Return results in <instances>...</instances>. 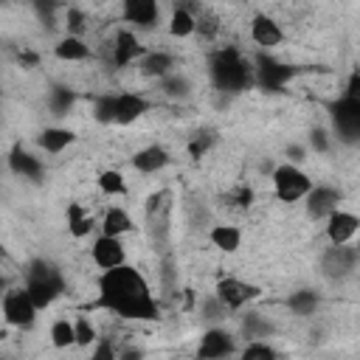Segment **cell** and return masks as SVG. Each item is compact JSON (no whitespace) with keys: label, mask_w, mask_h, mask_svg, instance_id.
Here are the masks:
<instances>
[{"label":"cell","mask_w":360,"mask_h":360,"mask_svg":"<svg viewBox=\"0 0 360 360\" xmlns=\"http://www.w3.org/2000/svg\"><path fill=\"white\" fill-rule=\"evenodd\" d=\"M93 307L115 312L127 321H155L158 318V301L152 295L149 281L129 264L104 270L98 278V295Z\"/></svg>","instance_id":"6da1fadb"},{"label":"cell","mask_w":360,"mask_h":360,"mask_svg":"<svg viewBox=\"0 0 360 360\" xmlns=\"http://www.w3.org/2000/svg\"><path fill=\"white\" fill-rule=\"evenodd\" d=\"M208 73L217 90L222 93H242L253 82V68L236 48H219L208 59Z\"/></svg>","instance_id":"7a4b0ae2"},{"label":"cell","mask_w":360,"mask_h":360,"mask_svg":"<svg viewBox=\"0 0 360 360\" xmlns=\"http://www.w3.org/2000/svg\"><path fill=\"white\" fill-rule=\"evenodd\" d=\"M172 191L160 188L146 200V211H143V228H146V239L152 245L155 253H169V236H172Z\"/></svg>","instance_id":"3957f363"},{"label":"cell","mask_w":360,"mask_h":360,"mask_svg":"<svg viewBox=\"0 0 360 360\" xmlns=\"http://www.w3.org/2000/svg\"><path fill=\"white\" fill-rule=\"evenodd\" d=\"M65 290V278L62 273L45 262V259H34L25 270V292L31 298V304L37 309H45L53 304V298H59V292Z\"/></svg>","instance_id":"277c9868"},{"label":"cell","mask_w":360,"mask_h":360,"mask_svg":"<svg viewBox=\"0 0 360 360\" xmlns=\"http://www.w3.org/2000/svg\"><path fill=\"white\" fill-rule=\"evenodd\" d=\"M312 186L315 183L309 180V174H304L292 163H281L273 169V191L281 202H295V200L307 197L312 191Z\"/></svg>","instance_id":"5b68a950"},{"label":"cell","mask_w":360,"mask_h":360,"mask_svg":"<svg viewBox=\"0 0 360 360\" xmlns=\"http://www.w3.org/2000/svg\"><path fill=\"white\" fill-rule=\"evenodd\" d=\"M0 309H3V318L20 329H28L37 321V307L31 304L25 287H8L0 298Z\"/></svg>","instance_id":"8992f818"},{"label":"cell","mask_w":360,"mask_h":360,"mask_svg":"<svg viewBox=\"0 0 360 360\" xmlns=\"http://www.w3.org/2000/svg\"><path fill=\"white\" fill-rule=\"evenodd\" d=\"M332 121L335 129L346 143H354L360 135V98L357 96H340L332 104Z\"/></svg>","instance_id":"52a82bcc"},{"label":"cell","mask_w":360,"mask_h":360,"mask_svg":"<svg viewBox=\"0 0 360 360\" xmlns=\"http://www.w3.org/2000/svg\"><path fill=\"white\" fill-rule=\"evenodd\" d=\"M357 248L354 245H332L326 248V253L321 256V270L329 278H346L352 276V270L357 267Z\"/></svg>","instance_id":"ba28073f"},{"label":"cell","mask_w":360,"mask_h":360,"mask_svg":"<svg viewBox=\"0 0 360 360\" xmlns=\"http://www.w3.org/2000/svg\"><path fill=\"white\" fill-rule=\"evenodd\" d=\"M292 76H295V68H292V65H284V62H278V59H270L267 53L256 56L253 79H256L259 84H264V87H270V90H278V87H284Z\"/></svg>","instance_id":"9c48e42d"},{"label":"cell","mask_w":360,"mask_h":360,"mask_svg":"<svg viewBox=\"0 0 360 360\" xmlns=\"http://www.w3.org/2000/svg\"><path fill=\"white\" fill-rule=\"evenodd\" d=\"M256 295H259V287H253L248 281H239V278H219L217 281V292H214V298L225 309H242Z\"/></svg>","instance_id":"30bf717a"},{"label":"cell","mask_w":360,"mask_h":360,"mask_svg":"<svg viewBox=\"0 0 360 360\" xmlns=\"http://www.w3.org/2000/svg\"><path fill=\"white\" fill-rule=\"evenodd\" d=\"M233 354V335L219 329V326H211L200 335V343H197V360H222Z\"/></svg>","instance_id":"8fae6325"},{"label":"cell","mask_w":360,"mask_h":360,"mask_svg":"<svg viewBox=\"0 0 360 360\" xmlns=\"http://www.w3.org/2000/svg\"><path fill=\"white\" fill-rule=\"evenodd\" d=\"M357 228H360V219H357L352 211L335 208V211L326 217V236H329L332 245H352Z\"/></svg>","instance_id":"7c38bea8"},{"label":"cell","mask_w":360,"mask_h":360,"mask_svg":"<svg viewBox=\"0 0 360 360\" xmlns=\"http://www.w3.org/2000/svg\"><path fill=\"white\" fill-rule=\"evenodd\" d=\"M90 256H93L96 267H101V273H104V270H112V267H121L124 259H127L121 239H115V236H104V233L93 242Z\"/></svg>","instance_id":"4fadbf2b"},{"label":"cell","mask_w":360,"mask_h":360,"mask_svg":"<svg viewBox=\"0 0 360 360\" xmlns=\"http://www.w3.org/2000/svg\"><path fill=\"white\" fill-rule=\"evenodd\" d=\"M143 53H146V48L141 45V39H138L132 31L121 28V31L115 34V39H112V65H115V68H127V65H132L135 59H141Z\"/></svg>","instance_id":"5bb4252c"},{"label":"cell","mask_w":360,"mask_h":360,"mask_svg":"<svg viewBox=\"0 0 360 360\" xmlns=\"http://www.w3.org/2000/svg\"><path fill=\"white\" fill-rule=\"evenodd\" d=\"M121 14L127 22H135L138 28H152L160 17V6L155 0H127L121 6Z\"/></svg>","instance_id":"9a60e30c"},{"label":"cell","mask_w":360,"mask_h":360,"mask_svg":"<svg viewBox=\"0 0 360 360\" xmlns=\"http://www.w3.org/2000/svg\"><path fill=\"white\" fill-rule=\"evenodd\" d=\"M250 39H253L256 45H262V48H276V45H281L284 31H281V25H278L273 17L256 14V17L250 20Z\"/></svg>","instance_id":"2e32d148"},{"label":"cell","mask_w":360,"mask_h":360,"mask_svg":"<svg viewBox=\"0 0 360 360\" xmlns=\"http://www.w3.org/2000/svg\"><path fill=\"white\" fill-rule=\"evenodd\" d=\"M340 202V191L329 188V186H312V191L307 194V214L309 217H329Z\"/></svg>","instance_id":"e0dca14e"},{"label":"cell","mask_w":360,"mask_h":360,"mask_svg":"<svg viewBox=\"0 0 360 360\" xmlns=\"http://www.w3.org/2000/svg\"><path fill=\"white\" fill-rule=\"evenodd\" d=\"M149 110V101L141 93H118L115 96V124H132Z\"/></svg>","instance_id":"ac0fdd59"},{"label":"cell","mask_w":360,"mask_h":360,"mask_svg":"<svg viewBox=\"0 0 360 360\" xmlns=\"http://www.w3.org/2000/svg\"><path fill=\"white\" fill-rule=\"evenodd\" d=\"M169 152L163 149V146H158V143H152V146H143V149H138L135 155H132V166L141 172V174H155V172H160L163 166H169Z\"/></svg>","instance_id":"d6986e66"},{"label":"cell","mask_w":360,"mask_h":360,"mask_svg":"<svg viewBox=\"0 0 360 360\" xmlns=\"http://www.w3.org/2000/svg\"><path fill=\"white\" fill-rule=\"evenodd\" d=\"M8 169H11L17 177H25V180H39V177H42V163H39V158H34L31 152H25L20 143L8 152Z\"/></svg>","instance_id":"ffe728a7"},{"label":"cell","mask_w":360,"mask_h":360,"mask_svg":"<svg viewBox=\"0 0 360 360\" xmlns=\"http://www.w3.org/2000/svg\"><path fill=\"white\" fill-rule=\"evenodd\" d=\"M174 68V56L166 51H149L141 56V73L149 79H166Z\"/></svg>","instance_id":"44dd1931"},{"label":"cell","mask_w":360,"mask_h":360,"mask_svg":"<svg viewBox=\"0 0 360 360\" xmlns=\"http://www.w3.org/2000/svg\"><path fill=\"white\" fill-rule=\"evenodd\" d=\"M73 141H76V135H73L70 129H65V127H45V129L37 135L39 149H45L48 155H59V152L68 149Z\"/></svg>","instance_id":"7402d4cb"},{"label":"cell","mask_w":360,"mask_h":360,"mask_svg":"<svg viewBox=\"0 0 360 360\" xmlns=\"http://www.w3.org/2000/svg\"><path fill=\"white\" fill-rule=\"evenodd\" d=\"M53 56L62 62H84L90 59V45L82 37H62L53 45Z\"/></svg>","instance_id":"603a6c76"},{"label":"cell","mask_w":360,"mask_h":360,"mask_svg":"<svg viewBox=\"0 0 360 360\" xmlns=\"http://www.w3.org/2000/svg\"><path fill=\"white\" fill-rule=\"evenodd\" d=\"M208 239H211L214 248H219V250H225V253H233V250H239V245H242V231L233 228V225H214L211 233H208Z\"/></svg>","instance_id":"cb8c5ba5"},{"label":"cell","mask_w":360,"mask_h":360,"mask_svg":"<svg viewBox=\"0 0 360 360\" xmlns=\"http://www.w3.org/2000/svg\"><path fill=\"white\" fill-rule=\"evenodd\" d=\"M127 231H132V219L124 208H107L104 219H101V233L104 236H124Z\"/></svg>","instance_id":"d4e9b609"},{"label":"cell","mask_w":360,"mask_h":360,"mask_svg":"<svg viewBox=\"0 0 360 360\" xmlns=\"http://www.w3.org/2000/svg\"><path fill=\"white\" fill-rule=\"evenodd\" d=\"M194 31H197V17L186 6H177L172 11V17H169V34L183 39V37H191Z\"/></svg>","instance_id":"484cf974"},{"label":"cell","mask_w":360,"mask_h":360,"mask_svg":"<svg viewBox=\"0 0 360 360\" xmlns=\"http://www.w3.org/2000/svg\"><path fill=\"white\" fill-rule=\"evenodd\" d=\"M90 231H93V217H90L79 202H70V205H68V233L76 236V239H82V236H87Z\"/></svg>","instance_id":"4316f807"},{"label":"cell","mask_w":360,"mask_h":360,"mask_svg":"<svg viewBox=\"0 0 360 360\" xmlns=\"http://www.w3.org/2000/svg\"><path fill=\"white\" fill-rule=\"evenodd\" d=\"M158 267H160V270H158V276H160V290H163V295H166V298L177 295V264H174L172 250L160 256Z\"/></svg>","instance_id":"83f0119b"},{"label":"cell","mask_w":360,"mask_h":360,"mask_svg":"<svg viewBox=\"0 0 360 360\" xmlns=\"http://www.w3.org/2000/svg\"><path fill=\"white\" fill-rule=\"evenodd\" d=\"M98 188L107 194V197H115V194H127V180L121 172L115 169H107L98 174Z\"/></svg>","instance_id":"f1b7e54d"},{"label":"cell","mask_w":360,"mask_h":360,"mask_svg":"<svg viewBox=\"0 0 360 360\" xmlns=\"http://www.w3.org/2000/svg\"><path fill=\"white\" fill-rule=\"evenodd\" d=\"M315 307H318V295L312 290H298L290 295V309L295 315H309V312H315Z\"/></svg>","instance_id":"f546056e"},{"label":"cell","mask_w":360,"mask_h":360,"mask_svg":"<svg viewBox=\"0 0 360 360\" xmlns=\"http://www.w3.org/2000/svg\"><path fill=\"white\" fill-rule=\"evenodd\" d=\"M51 343H53L56 349H68V346H73V323H70L68 318L53 321V326H51Z\"/></svg>","instance_id":"4dcf8cb0"},{"label":"cell","mask_w":360,"mask_h":360,"mask_svg":"<svg viewBox=\"0 0 360 360\" xmlns=\"http://www.w3.org/2000/svg\"><path fill=\"white\" fill-rule=\"evenodd\" d=\"M93 118L98 124H115V96H98L93 104Z\"/></svg>","instance_id":"1f68e13d"},{"label":"cell","mask_w":360,"mask_h":360,"mask_svg":"<svg viewBox=\"0 0 360 360\" xmlns=\"http://www.w3.org/2000/svg\"><path fill=\"white\" fill-rule=\"evenodd\" d=\"M239 360H278V354H276L273 346H267V343H262V340H250V343L242 349Z\"/></svg>","instance_id":"d6a6232c"},{"label":"cell","mask_w":360,"mask_h":360,"mask_svg":"<svg viewBox=\"0 0 360 360\" xmlns=\"http://www.w3.org/2000/svg\"><path fill=\"white\" fill-rule=\"evenodd\" d=\"M96 326L87 321V318H79V321H73V343L76 346H90V343H96Z\"/></svg>","instance_id":"836d02e7"},{"label":"cell","mask_w":360,"mask_h":360,"mask_svg":"<svg viewBox=\"0 0 360 360\" xmlns=\"http://www.w3.org/2000/svg\"><path fill=\"white\" fill-rule=\"evenodd\" d=\"M70 107H73V90H68V87H53V90H51V110H53L56 115H65Z\"/></svg>","instance_id":"e575fe53"},{"label":"cell","mask_w":360,"mask_h":360,"mask_svg":"<svg viewBox=\"0 0 360 360\" xmlns=\"http://www.w3.org/2000/svg\"><path fill=\"white\" fill-rule=\"evenodd\" d=\"M160 90L166 96H172V98H180V96L188 93V82L183 76H177V73H169L166 79H160Z\"/></svg>","instance_id":"d590c367"},{"label":"cell","mask_w":360,"mask_h":360,"mask_svg":"<svg viewBox=\"0 0 360 360\" xmlns=\"http://www.w3.org/2000/svg\"><path fill=\"white\" fill-rule=\"evenodd\" d=\"M242 329H245V335H248V338H264V335L270 332V323H267V321H262V315H259V312H250V315H245Z\"/></svg>","instance_id":"8d00e7d4"},{"label":"cell","mask_w":360,"mask_h":360,"mask_svg":"<svg viewBox=\"0 0 360 360\" xmlns=\"http://www.w3.org/2000/svg\"><path fill=\"white\" fill-rule=\"evenodd\" d=\"M115 357H118V349H115V343H112L110 338H96L90 360H115Z\"/></svg>","instance_id":"74e56055"},{"label":"cell","mask_w":360,"mask_h":360,"mask_svg":"<svg viewBox=\"0 0 360 360\" xmlns=\"http://www.w3.org/2000/svg\"><path fill=\"white\" fill-rule=\"evenodd\" d=\"M65 25H68V37H79L84 31V11L82 8H68L65 11Z\"/></svg>","instance_id":"f35d334b"},{"label":"cell","mask_w":360,"mask_h":360,"mask_svg":"<svg viewBox=\"0 0 360 360\" xmlns=\"http://www.w3.org/2000/svg\"><path fill=\"white\" fill-rule=\"evenodd\" d=\"M211 135H197V138H191V143H188V155L194 158V160H200L205 152H208V146H211Z\"/></svg>","instance_id":"ab89813d"},{"label":"cell","mask_w":360,"mask_h":360,"mask_svg":"<svg viewBox=\"0 0 360 360\" xmlns=\"http://www.w3.org/2000/svg\"><path fill=\"white\" fill-rule=\"evenodd\" d=\"M228 309L217 301V298H208L205 304H202V318H208V321H217V318H222Z\"/></svg>","instance_id":"60d3db41"},{"label":"cell","mask_w":360,"mask_h":360,"mask_svg":"<svg viewBox=\"0 0 360 360\" xmlns=\"http://www.w3.org/2000/svg\"><path fill=\"white\" fill-rule=\"evenodd\" d=\"M231 200H233L236 205H250V202H253V191H250L248 186H242V188H236V191L231 194Z\"/></svg>","instance_id":"b9f144b4"},{"label":"cell","mask_w":360,"mask_h":360,"mask_svg":"<svg viewBox=\"0 0 360 360\" xmlns=\"http://www.w3.org/2000/svg\"><path fill=\"white\" fill-rule=\"evenodd\" d=\"M309 143H312V149H318V152H326V132L323 129H315L312 135H309Z\"/></svg>","instance_id":"7bdbcfd3"},{"label":"cell","mask_w":360,"mask_h":360,"mask_svg":"<svg viewBox=\"0 0 360 360\" xmlns=\"http://www.w3.org/2000/svg\"><path fill=\"white\" fill-rule=\"evenodd\" d=\"M115 360H143V352L141 349H135V346H127V349H121L118 352V357Z\"/></svg>","instance_id":"ee69618b"},{"label":"cell","mask_w":360,"mask_h":360,"mask_svg":"<svg viewBox=\"0 0 360 360\" xmlns=\"http://www.w3.org/2000/svg\"><path fill=\"white\" fill-rule=\"evenodd\" d=\"M20 62H22V65H28V68H34V65L39 62V56H37V53H31V51H25V53H20Z\"/></svg>","instance_id":"f6af8a7d"},{"label":"cell","mask_w":360,"mask_h":360,"mask_svg":"<svg viewBox=\"0 0 360 360\" xmlns=\"http://www.w3.org/2000/svg\"><path fill=\"white\" fill-rule=\"evenodd\" d=\"M6 290H8V284H6V276L0 273V298H3V292H6Z\"/></svg>","instance_id":"bcb514c9"}]
</instances>
